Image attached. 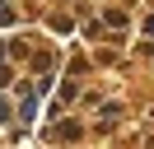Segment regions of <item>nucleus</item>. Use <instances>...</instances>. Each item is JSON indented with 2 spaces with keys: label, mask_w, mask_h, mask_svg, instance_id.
<instances>
[{
  "label": "nucleus",
  "mask_w": 154,
  "mask_h": 149,
  "mask_svg": "<svg viewBox=\"0 0 154 149\" xmlns=\"http://www.w3.org/2000/svg\"><path fill=\"white\" fill-rule=\"evenodd\" d=\"M145 28H149V37H154V19H149V23H145Z\"/></svg>",
  "instance_id": "nucleus-1"
}]
</instances>
